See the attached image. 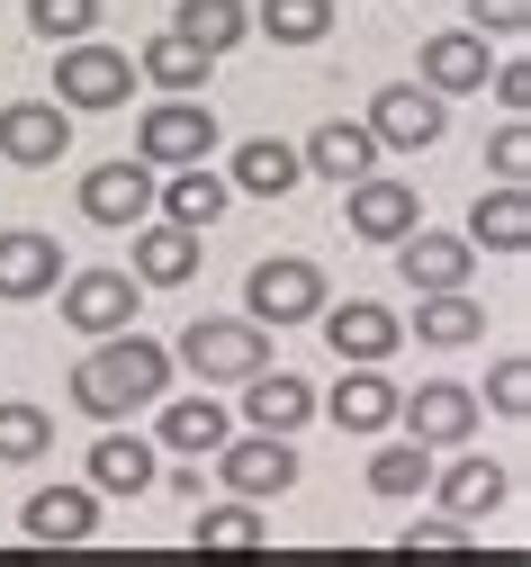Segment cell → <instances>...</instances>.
<instances>
[{
    "label": "cell",
    "instance_id": "cell-1",
    "mask_svg": "<svg viewBox=\"0 0 531 567\" xmlns=\"http://www.w3.org/2000/svg\"><path fill=\"white\" fill-rule=\"evenodd\" d=\"M172 388V351L163 342H144V333H100L82 351V370H72V405H82L91 423H126L144 414Z\"/></svg>",
    "mask_w": 531,
    "mask_h": 567
},
{
    "label": "cell",
    "instance_id": "cell-2",
    "mask_svg": "<svg viewBox=\"0 0 531 567\" xmlns=\"http://www.w3.org/2000/svg\"><path fill=\"white\" fill-rule=\"evenodd\" d=\"M172 361L190 379H207V388H235V379H253L270 361V324H253V316H190Z\"/></svg>",
    "mask_w": 531,
    "mask_h": 567
},
{
    "label": "cell",
    "instance_id": "cell-3",
    "mask_svg": "<svg viewBox=\"0 0 531 567\" xmlns=\"http://www.w3.org/2000/svg\"><path fill=\"white\" fill-rule=\"evenodd\" d=\"M216 109L198 100V91H172V100H154L144 109V126H135V154L154 163V172H181V163H216Z\"/></svg>",
    "mask_w": 531,
    "mask_h": 567
},
{
    "label": "cell",
    "instance_id": "cell-4",
    "mask_svg": "<svg viewBox=\"0 0 531 567\" xmlns=\"http://www.w3.org/2000/svg\"><path fill=\"white\" fill-rule=\"evenodd\" d=\"M325 270L307 261V252H270V261H253V279H244V316L253 324H316L325 316Z\"/></svg>",
    "mask_w": 531,
    "mask_h": 567
},
{
    "label": "cell",
    "instance_id": "cell-5",
    "mask_svg": "<svg viewBox=\"0 0 531 567\" xmlns=\"http://www.w3.org/2000/svg\"><path fill=\"white\" fill-rule=\"evenodd\" d=\"M126 91H135V54H118L100 37H72L54 54V100L72 117H82V109H126Z\"/></svg>",
    "mask_w": 531,
    "mask_h": 567
},
{
    "label": "cell",
    "instance_id": "cell-6",
    "mask_svg": "<svg viewBox=\"0 0 531 567\" xmlns=\"http://www.w3.org/2000/svg\"><path fill=\"white\" fill-rule=\"evenodd\" d=\"M216 477H225V495H244V505H270V495H288L297 486V451H288V433H225L216 451Z\"/></svg>",
    "mask_w": 531,
    "mask_h": 567
},
{
    "label": "cell",
    "instance_id": "cell-7",
    "mask_svg": "<svg viewBox=\"0 0 531 567\" xmlns=\"http://www.w3.org/2000/svg\"><path fill=\"white\" fill-rule=\"evenodd\" d=\"M54 289H63V324L91 333V342H100V333H126L135 307H144V279H135V270H63Z\"/></svg>",
    "mask_w": 531,
    "mask_h": 567
},
{
    "label": "cell",
    "instance_id": "cell-8",
    "mask_svg": "<svg viewBox=\"0 0 531 567\" xmlns=\"http://www.w3.org/2000/svg\"><path fill=\"white\" fill-rule=\"evenodd\" d=\"M478 388H460V379H423L415 396H397V423L423 442V451H469L478 442Z\"/></svg>",
    "mask_w": 531,
    "mask_h": 567
},
{
    "label": "cell",
    "instance_id": "cell-9",
    "mask_svg": "<svg viewBox=\"0 0 531 567\" xmlns=\"http://www.w3.org/2000/svg\"><path fill=\"white\" fill-rule=\"evenodd\" d=\"M360 126L378 135V154H432V145H441V126H450V100L423 91V82H397V91H378V100H369Z\"/></svg>",
    "mask_w": 531,
    "mask_h": 567
},
{
    "label": "cell",
    "instance_id": "cell-10",
    "mask_svg": "<svg viewBox=\"0 0 531 567\" xmlns=\"http://www.w3.org/2000/svg\"><path fill=\"white\" fill-rule=\"evenodd\" d=\"M154 181H163V172L144 163V154H135V163H126V154H118V163H91V172H82V217L109 226V235L144 226V217H154Z\"/></svg>",
    "mask_w": 531,
    "mask_h": 567
},
{
    "label": "cell",
    "instance_id": "cell-11",
    "mask_svg": "<svg viewBox=\"0 0 531 567\" xmlns=\"http://www.w3.org/2000/svg\"><path fill=\"white\" fill-rule=\"evenodd\" d=\"M63 154H72V109L63 100H10V109H0V163L54 172Z\"/></svg>",
    "mask_w": 531,
    "mask_h": 567
},
{
    "label": "cell",
    "instance_id": "cell-12",
    "mask_svg": "<svg viewBox=\"0 0 531 567\" xmlns=\"http://www.w3.org/2000/svg\"><path fill=\"white\" fill-rule=\"evenodd\" d=\"M343 226H351L360 244H397V235H415V226H423V198H415V181L360 172V181H351V207H343Z\"/></svg>",
    "mask_w": 531,
    "mask_h": 567
},
{
    "label": "cell",
    "instance_id": "cell-13",
    "mask_svg": "<svg viewBox=\"0 0 531 567\" xmlns=\"http://www.w3.org/2000/svg\"><path fill=\"white\" fill-rule=\"evenodd\" d=\"M19 532H28L37 549H82V540L100 532V495H91V486H37L28 505H19Z\"/></svg>",
    "mask_w": 531,
    "mask_h": 567
},
{
    "label": "cell",
    "instance_id": "cell-14",
    "mask_svg": "<svg viewBox=\"0 0 531 567\" xmlns=\"http://www.w3.org/2000/svg\"><path fill=\"white\" fill-rule=\"evenodd\" d=\"M316 324H325V342H334V361H388V351L406 342V316H397V307H369V298H343V307L325 298Z\"/></svg>",
    "mask_w": 531,
    "mask_h": 567
},
{
    "label": "cell",
    "instance_id": "cell-15",
    "mask_svg": "<svg viewBox=\"0 0 531 567\" xmlns=\"http://www.w3.org/2000/svg\"><path fill=\"white\" fill-rule=\"evenodd\" d=\"M397 270H406V289L432 298V289H469V270H478V244L469 235H397Z\"/></svg>",
    "mask_w": 531,
    "mask_h": 567
},
{
    "label": "cell",
    "instance_id": "cell-16",
    "mask_svg": "<svg viewBox=\"0 0 531 567\" xmlns=\"http://www.w3.org/2000/svg\"><path fill=\"white\" fill-rule=\"evenodd\" d=\"M235 388H244V423H253V433H288V442H297V433L316 423V388L288 379V370H270V361H262L253 379H235Z\"/></svg>",
    "mask_w": 531,
    "mask_h": 567
},
{
    "label": "cell",
    "instance_id": "cell-17",
    "mask_svg": "<svg viewBox=\"0 0 531 567\" xmlns=\"http://www.w3.org/2000/svg\"><path fill=\"white\" fill-rule=\"evenodd\" d=\"M154 207H163L172 226L207 235V226L225 217V207H235V181H225L216 163H181V172H163V181H154Z\"/></svg>",
    "mask_w": 531,
    "mask_h": 567
},
{
    "label": "cell",
    "instance_id": "cell-18",
    "mask_svg": "<svg viewBox=\"0 0 531 567\" xmlns=\"http://www.w3.org/2000/svg\"><path fill=\"white\" fill-rule=\"evenodd\" d=\"M163 486V451L144 442V433H109L91 442V495H154Z\"/></svg>",
    "mask_w": 531,
    "mask_h": 567
},
{
    "label": "cell",
    "instance_id": "cell-19",
    "mask_svg": "<svg viewBox=\"0 0 531 567\" xmlns=\"http://www.w3.org/2000/svg\"><path fill=\"white\" fill-rule=\"evenodd\" d=\"M54 279H63V244L37 235V226H10L0 235V298L28 307V298H54Z\"/></svg>",
    "mask_w": 531,
    "mask_h": 567
},
{
    "label": "cell",
    "instance_id": "cell-20",
    "mask_svg": "<svg viewBox=\"0 0 531 567\" xmlns=\"http://www.w3.org/2000/svg\"><path fill=\"white\" fill-rule=\"evenodd\" d=\"M154 405H163V414H154V451H190V460H207L225 433H235V414H225L207 388H198V396H172V388H163Z\"/></svg>",
    "mask_w": 531,
    "mask_h": 567
},
{
    "label": "cell",
    "instance_id": "cell-21",
    "mask_svg": "<svg viewBox=\"0 0 531 567\" xmlns=\"http://www.w3.org/2000/svg\"><path fill=\"white\" fill-rule=\"evenodd\" d=\"M297 163H307L316 181H334V189H351L360 172H378V135H369L360 117H325L307 145H297Z\"/></svg>",
    "mask_w": 531,
    "mask_h": 567
},
{
    "label": "cell",
    "instance_id": "cell-22",
    "mask_svg": "<svg viewBox=\"0 0 531 567\" xmlns=\"http://www.w3.org/2000/svg\"><path fill=\"white\" fill-rule=\"evenodd\" d=\"M415 82H423V91H441V100L487 91V37H478V28H441V37H423Z\"/></svg>",
    "mask_w": 531,
    "mask_h": 567
},
{
    "label": "cell",
    "instance_id": "cell-23",
    "mask_svg": "<svg viewBox=\"0 0 531 567\" xmlns=\"http://www.w3.org/2000/svg\"><path fill=\"white\" fill-rule=\"evenodd\" d=\"M432 486H441V514H460V523H487L504 495H513V477L487 460V451H469V460H450V468H432Z\"/></svg>",
    "mask_w": 531,
    "mask_h": 567
},
{
    "label": "cell",
    "instance_id": "cell-24",
    "mask_svg": "<svg viewBox=\"0 0 531 567\" xmlns=\"http://www.w3.org/2000/svg\"><path fill=\"white\" fill-rule=\"evenodd\" d=\"M198 261H207V235H190L172 217L135 235V279H144V289H181V279H198Z\"/></svg>",
    "mask_w": 531,
    "mask_h": 567
},
{
    "label": "cell",
    "instance_id": "cell-25",
    "mask_svg": "<svg viewBox=\"0 0 531 567\" xmlns=\"http://www.w3.org/2000/svg\"><path fill=\"white\" fill-rule=\"evenodd\" d=\"M397 396H406V388H397V379H378V361H351V379L334 388L325 414L343 423V433H388V423H397Z\"/></svg>",
    "mask_w": 531,
    "mask_h": 567
},
{
    "label": "cell",
    "instance_id": "cell-26",
    "mask_svg": "<svg viewBox=\"0 0 531 567\" xmlns=\"http://www.w3.org/2000/svg\"><path fill=\"white\" fill-rule=\"evenodd\" d=\"M225 181H235L244 198H288L297 181H307V163H297V145H279V135H253V145H235Z\"/></svg>",
    "mask_w": 531,
    "mask_h": 567
},
{
    "label": "cell",
    "instance_id": "cell-27",
    "mask_svg": "<svg viewBox=\"0 0 531 567\" xmlns=\"http://www.w3.org/2000/svg\"><path fill=\"white\" fill-rule=\"evenodd\" d=\"M469 244H478V252H504V261L531 244V198H522V181H496V189L469 207Z\"/></svg>",
    "mask_w": 531,
    "mask_h": 567
},
{
    "label": "cell",
    "instance_id": "cell-28",
    "mask_svg": "<svg viewBox=\"0 0 531 567\" xmlns=\"http://www.w3.org/2000/svg\"><path fill=\"white\" fill-rule=\"evenodd\" d=\"M487 333V307L469 298V289H432V298H415V342H432V351H469Z\"/></svg>",
    "mask_w": 531,
    "mask_h": 567
},
{
    "label": "cell",
    "instance_id": "cell-29",
    "mask_svg": "<svg viewBox=\"0 0 531 567\" xmlns=\"http://www.w3.org/2000/svg\"><path fill=\"white\" fill-rule=\"evenodd\" d=\"M190 549H270V523H262V505H244V495H225V505H198V523H190Z\"/></svg>",
    "mask_w": 531,
    "mask_h": 567
},
{
    "label": "cell",
    "instance_id": "cell-30",
    "mask_svg": "<svg viewBox=\"0 0 531 567\" xmlns=\"http://www.w3.org/2000/svg\"><path fill=\"white\" fill-rule=\"evenodd\" d=\"M172 28H181L198 54H235V45L253 37V10H244V0H181Z\"/></svg>",
    "mask_w": 531,
    "mask_h": 567
},
{
    "label": "cell",
    "instance_id": "cell-31",
    "mask_svg": "<svg viewBox=\"0 0 531 567\" xmlns=\"http://www.w3.org/2000/svg\"><path fill=\"white\" fill-rule=\"evenodd\" d=\"M207 63H216V54H198L181 28H163L154 45L135 54V82H154V91H207Z\"/></svg>",
    "mask_w": 531,
    "mask_h": 567
},
{
    "label": "cell",
    "instance_id": "cell-32",
    "mask_svg": "<svg viewBox=\"0 0 531 567\" xmlns=\"http://www.w3.org/2000/svg\"><path fill=\"white\" fill-rule=\"evenodd\" d=\"M432 486V451L406 433V442H388V451H369V495H388V505H406V495H423Z\"/></svg>",
    "mask_w": 531,
    "mask_h": 567
},
{
    "label": "cell",
    "instance_id": "cell-33",
    "mask_svg": "<svg viewBox=\"0 0 531 567\" xmlns=\"http://www.w3.org/2000/svg\"><path fill=\"white\" fill-rule=\"evenodd\" d=\"M45 451H54V414L28 396H0V468H28Z\"/></svg>",
    "mask_w": 531,
    "mask_h": 567
},
{
    "label": "cell",
    "instance_id": "cell-34",
    "mask_svg": "<svg viewBox=\"0 0 531 567\" xmlns=\"http://www.w3.org/2000/svg\"><path fill=\"white\" fill-rule=\"evenodd\" d=\"M270 45H316L334 28V0H262V19H253Z\"/></svg>",
    "mask_w": 531,
    "mask_h": 567
},
{
    "label": "cell",
    "instance_id": "cell-35",
    "mask_svg": "<svg viewBox=\"0 0 531 567\" xmlns=\"http://www.w3.org/2000/svg\"><path fill=\"white\" fill-rule=\"evenodd\" d=\"M397 558H478V532L450 514V523H415V532H397Z\"/></svg>",
    "mask_w": 531,
    "mask_h": 567
},
{
    "label": "cell",
    "instance_id": "cell-36",
    "mask_svg": "<svg viewBox=\"0 0 531 567\" xmlns=\"http://www.w3.org/2000/svg\"><path fill=\"white\" fill-rule=\"evenodd\" d=\"M28 28H37L45 45H72V37L100 28V0H28Z\"/></svg>",
    "mask_w": 531,
    "mask_h": 567
},
{
    "label": "cell",
    "instance_id": "cell-37",
    "mask_svg": "<svg viewBox=\"0 0 531 567\" xmlns=\"http://www.w3.org/2000/svg\"><path fill=\"white\" fill-rule=\"evenodd\" d=\"M487 405L496 414H531V361H522V351H504V361L487 370Z\"/></svg>",
    "mask_w": 531,
    "mask_h": 567
},
{
    "label": "cell",
    "instance_id": "cell-38",
    "mask_svg": "<svg viewBox=\"0 0 531 567\" xmlns=\"http://www.w3.org/2000/svg\"><path fill=\"white\" fill-rule=\"evenodd\" d=\"M487 100L513 109V117L531 109V63H522V54H513V63H487Z\"/></svg>",
    "mask_w": 531,
    "mask_h": 567
},
{
    "label": "cell",
    "instance_id": "cell-39",
    "mask_svg": "<svg viewBox=\"0 0 531 567\" xmlns=\"http://www.w3.org/2000/svg\"><path fill=\"white\" fill-rule=\"evenodd\" d=\"M469 19H478V37H522L531 28V0H469Z\"/></svg>",
    "mask_w": 531,
    "mask_h": 567
},
{
    "label": "cell",
    "instance_id": "cell-40",
    "mask_svg": "<svg viewBox=\"0 0 531 567\" xmlns=\"http://www.w3.org/2000/svg\"><path fill=\"white\" fill-rule=\"evenodd\" d=\"M487 172H496V181H522V172H531V135H522V117L487 145Z\"/></svg>",
    "mask_w": 531,
    "mask_h": 567
}]
</instances>
